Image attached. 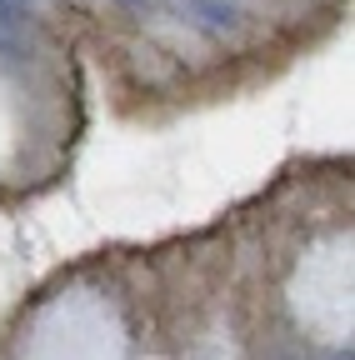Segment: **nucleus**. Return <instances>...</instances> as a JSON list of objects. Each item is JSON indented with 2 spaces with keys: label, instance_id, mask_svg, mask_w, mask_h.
I'll return each instance as SVG.
<instances>
[{
  "label": "nucleus",
  "instance_id": "obj_1",
  "mask_svg": "<svg viewBox=\"0 0 355 360\" xmlns=\"http://www.w3.org/2000/svg\"><path fill=\"white\" fill-rule=\"evenodd\" d=\"M181 15L205 30V35H231L240 25V6L235 0H181Z\"/></svg>",
  "mask_w": 355,
  "mask_h": 360
},
{
  "label": "nucleus",
  "instance_id": "obj_3",
  "mask_svg": "<svg viewBox=\"0 0 355 360\" xmlns=\"http://www.w3.org/2000/svg\"><path fill=\"white\" fill-rule=\"evenodd\" d=\"M330 360H350V355H330Z\"/></svg>",
  "mask_w": 355,
  "mask_h": 360
},
{
  "label": "nucleus",
  "instance_id": "obj_2",
  "mask_svg": "<svg viewBox=\"0 0 355 360\" xmlns=\"http://www.w3.org/2000/svg\"><path fill=\"white\" fill-rule=\"evenodd\" d=\"M125 6H146V0H125Z\"/></svg>",
  "mask_w": 355,
  "mask_h": 360
}]
</instances>
